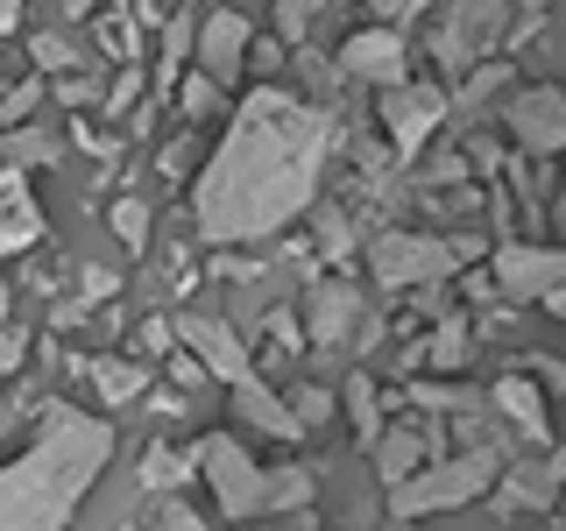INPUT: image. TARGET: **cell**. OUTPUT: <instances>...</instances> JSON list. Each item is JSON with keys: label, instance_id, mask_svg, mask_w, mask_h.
I'll use <instances>...</instances> for the list:
<instances>
[{"label": "cell", "instance_id": "cell-8", "mask_svg": "<svg viewBox=\"0 0 566 531\" xmlns=\"http://www.w3.org/2000/svg\"><path fill=\"white\" fill-rule=\"evenodd\" d=\"M495 283L510 298H553L566 283V248H531V241L495 248Z\"/></svg>", "mask_w": 566, "mask_h": 531}, {"label": "cell", "instance_id": "cell-12", "mask_svg": "<svg viewBox=\"0 0 566 531\" xmlns=\"http://www.w3.org/2000/svg\"><path fill=\"white\" fill-rule=\"evenodd\" d=\"M241 58H248V22H241L234 8H212L206 29H199V64L227 85V79L241 71Z\"/></svg>", "mask_w": 566, "mask_h": 531}, {"label": "cell", "instance_id": "cell-31", "mask_svg": "<svg viewBox=\"0 0 566 531\" xmlns=\"http://www.w3.org/2000/svg\"><path fill=\"white\" fill-rule=\"evenodd\" d=\"M14 362H22V333H0V376H8Z\"/></svg>", "mask_w": 566, "mask_h": 531}, {"label": "cell", "instance_id": "cell-14", "mask_svg": "<svg viewBox=\"0 0 566 531\" xmlns=\"http://www.w3.org/2000/svg\"><path fill=\"white\" fill-rule=\"evenodd\" d=\"M234 412L255 425V433H270V439H297V425H305V418H297V404L270 397V389H262L255 376H241V383H234Z\"/></svg>", "mask_w": 566, "mask_h": 531}, {"label": "cell", "instance_id": "cell-11", "mask_svg": "<svg viewBox=\"0 0 566 531\" xmlns=\"http://www.w3.org/2000/svg\"><path fill=\"white\" fill-rule=\"evenodd\" d=\"M340 71H354V79H376V85H397V79H403V35H397V29H361V35H347Z\"/></svg>", "mask_w": 566, "mask_h": 531}, {"label": "cell", "instance_id": "cell-4", "mask_svg": "<svg viewBox=\"0 0 566 531\" xmlns=\"http://www.w3.org/2000/svg\"><path fill=\"white\" fill-rule=\"evenodd\" d=\"M510 8H517V0H453L432 29V58L447 71H468L474 58H489L510 35Z\"/></svg>", "mask_w": 566, "mask_h": 531}, {"label": "cell", "instance_id": "cell-28", "mask_svg": "<svg viewBox=\"0 0 566 531\" xmlns=\"http://www.w3.org/2000/svg\"><path fill=\"white\" fill-rule=\"evenodd\" d=\"M35 64H71V43H64L57 29H50V35H35Z\"/></svg>", "mask_w": 566, "mask_h": 531}, {"label": "cell", "instance_id": "cell-2", "mask_svg": "<svg viewBox=\"0 0 566 531\" xmlns=\"http://www.w3.org/2000/svg\"><path fill=\"white\" fill-rule=\"evenodd\" d=\"M114 460V425L71 412H43V439L0 468V524H64L78 518L85 489L99 482V468Z\"/></svg>", "mask_w": 566, "mask_h": 531}, {"label": "cell", "instance_id": "cell-18", "mask_svg": "<svg viewBox=\"0 0 566 531\" xmlns=\"http://www.w3.org/2000/svg\"><path fill=\"white\" fill-rule=\"evenodd\" d=\"M93 389H99L106 404H135L142 389H149V368H142V362H99L93 368Z\"/></svg>", "mask_w": 566, "mask_h": 531}, {"label": "cell", "instance_id": "cell-29", "mask_svg": "<svg viewBox=\"0 0 566 531\" xmlns=\"http://www.w3.org/2000/svg\"><path fill=\"white\" fill-rule=\"evenodd\" d=\"M29 106H35V85H14V93H8V100H0V121H22V114H29Z\"/></svg>", "mask_w": 566, "mask_h": 531}, {"label": "cell", "instance_id": "cell-32", "mask_svg": "<svg viewBox=\"0 0 566 531\" xmlns=\"http://www.w3.org/2000/svg\"><path fill=\"white\" fill-rule=\"evenodd\" d=\"M14 22H22V0H0V35H14Z\"/></svg>", "mask_w": 566, "mask_h": 531}, {"label": "cell", "instance_id": "cell-3", "mask_svg": "<svg viewBox=\"0 0 566 531\" xmlns=\"http://www.w3.org/2000/svg\"><path fill=\"white\" fill-rule=\"evenodd\" d=\"M489 482H495V454L468 447L460 460H447V468H424V475H411V482H397L389 489V510H397V518H432V510L474 503Z\"/></svg>", "mask_w": 566, "mask_h": 531}, {"label": "cell", "instance_id": "cell-26", "mask_svg": "<svg viewBox=\"0 0 566 531\" xmlns=\"http://www.w3.org/2000/svg\"><path fill=\"white\" fill-rule=\"evenodd\" d=\"M503 79H510V64H482V71H474V79H468V85L453 93V106H482V100H489V93H495Z\"/></svg>", "mask_w": 566, "mask_h": 531}, {"label": "cell", "instance_id": "cell-36", "mask_svg": "<svg viewBox=\"0 0 566 531\" xmlns=\"http://www.w3.org/2000/svg\"><path fill=\"white\" fill-rule=\"evenodd\" d=\"M0 319H8V283H0Z\"/></svg>", "mask_w": 566, "mask_h": 531}, {"label": "cell", "instance_id": "cell-35", "mask_svg": "<svg viewBox=\"0 0 566 531\" xmlns=\"http://www.w3.org/2000/svg\"><path fill=\"white\" fill-rule=\"evenodd\" d=\"M368 8H376V14H397V8H403V0H368Z\"/></svg>", "mask_w": 566, "mask_h": 531}, {"label": "cell", "instance_id": "cell-13", "mask_svg": "<svg viewBox=\"0 0 566 531\" xmlns=\"http://www.w3.org/2000/svg\"><path fill=\"white\" fill-rule=\"evenodd\" d=\"M347 333H361V298H354V283H318L312 291V341H347Z\"/></svg>", "mask_w": 566, "mask_h": 531}, {"label": "cell", "instance_id": "cell-7", "mask_svg": "<svg viewBox=\"0 0 566 531\" xmlns=\"http://www.w3.org/2000/svg\"><path fill=\"white\" fill-rule=\"evenodd\" d=\"M510 135H517V149H531V156L566 149V93L559 85H531V93L510 100Z\"/></svg>", "mask_w": 566, "mask_h": 531}, {"label": "cell", "instance_id": "cell-33", "mask_svg": "<svg viewBox=\"0 0 566 531\" xmlns=\"http://www.w3.org/2000/svg\"><path fill=\"white\" fill-rule=\"evenodd\" d=\"M553 227H559V235H566V191H559V199H553Z\"/></svg>", "mask_w": 566, "mask_h": 531}, {"label": "cell", "instance_id": "cell-6", "mask_svg": "<svg viewBox=\"0 0 566 531\" xmlns=\"http://www.w3.org/2000/svg\"><path fill=\"white\" fill-rule=\"evenodd\" d=\"M368 262H376V283H389V291H411V283H432V277L453 270V241H432V235H376Z\"/></svg>", "mask_w": 566, "mask_h": 531}, {"label": "cell", "instance_id": "cell-34", "mask_svg": "<svg viewBox=\"0 0 566 531\" xmlns=\"http://www.w3.org/2000/svg\"><path fill=\"white\" fill-rule=\"evenodd\" d=\"M545 305H553V312L566 319V283H559V291H553V298H545Z\"/></svg>", "mask_w": 566, "mask_h": 531}, {"label": "cell", "instance_id": "cell-30", "mask_svg": "<svg viewBox=\"0 0 566 531\" xmlns=\"http://www.w3.org/2000/svg\"><path fill=\"white\" fill-rule=\"evenodd\" d=\"M212 85H220L212 71H206V79H191V85H185V106H191V114H206V106H212Z\"/></svg>", "mask_w": 566, "mask_h": 531}, {"label": "cell", "instance_id": "cell-22", "mask_svg": "<svg viewBox=\"0 0 566 531\" xmlns=\"http://www.w3.org/2000/svg\"><path fill=\"white\" fill-rule=\"evenodd\" d=\"M326 8V0H276V29H283V43H305V29H312V14Z\"/></svg>", "mask_w": 566, "mask_h": 531}, {"label": "cell", "instance_id": "cell-17", "mask_svg": "<svg viewBox=\"0 0 566 531\" xmlns=\"http://www.w3.org/2000/svg\"><path fill=\"white\" fill-rule=\"evenodd\" d=\"M418 454H424V447H418V433H376V475H382L389 489L418 475Z\"/></svg>", "mask_w": 566, "mask_h": 531}, {"label": "cell", "instance_id": "cell-21", "mask_svg": "<svg viewBox=\"0 0 566 531\" xmlns=\"http://www.w3.org/2000/svg\"><path fill=\"white\" fill-rule=\"evenodd\" d=\"M57 156V142L43 135H0V164H50Z\"/></svg>", "mask_w": 566, "mask_h": 531}, {"label": "cell", "instance_id": "cell-38", "mask_svg": "<svg viewBox=\"0 0 566 531\" xmlns=\"http://www.w3.org/2000/svg\"><path fill=\"white\" fill-rule=\"evenodd\" d=\"M517 8H538V0H517Z\"/></svg>", "mask_w": 566, "mask_h": 531}, {"label": "cell", "instance_id": "cell-25", "mask_svg": "<svg viewBox=\"0 0 566 531\" xmlns=\"http://www.w3.org/2000/svg\"><path fill=\"white\" fill-rule=\"evenodd\" d=\"M460 354H468V326H460V319H447V326L432 333V347H424V362L447 368V362H460Z\"/></svg>", "mask_w": 566, "mask_h": 531}, {"label": "cell", "instance_id": "cell-5", "mask_svg": "<svg viewBox=\"0 0 566 531\" xmlns=\"http://www.w3.org/2000/svg\"><path fill=\"white\" fill-rule=\"evenodd\" d=\"M199 468L212 482V503L227 510V518H255V510H270V475L248 460L234 439H206L199 447Z\"/></svg>", "mask_w": 566, "mask_h": 531}, {"label": "cell", "instance_id": "cell-37", "mask_svg": "<svg viewBox=\"0 0 566 531\" xmlns=\"http://www.w3.org/2000/svg\"><path fill=\"white\" fill-rule=\"evenodd\" d=\"M403 8H432V0H403Z\"/></svg>", "mask_w": 566, "mask_h": 531}, {"label": "cell", "instance_id": "cell-16", "mask_svg": "<svg viewBox=\"0 0 566 531\" xmlns=\"http://www.w3.org/2000/svg\"><path fill=\"white\" fill-rule=\"evenodd\" d=\"M35 235H43V220H35V206H29L22 177L0 164V256H8V248H29Z\"/></svg>", "mask_w": 566, "mask_h": 531}, {"label": "cell", "instance_id": "cell-23", "mask_svg": "<svg viewBox=\"0 0 566 531\" xmlns=\"http://www.w3.org/2000/svg\"><path fill=\"white\" fill-rule=\"evenodd\" d=\"M312 496V475L305 468H283V475H270V510H297Z\"/></svg>", "mask_w": 566, "mask_h": 531}, {"label": "cell", "instance_id": "cell-24", "mask_svg": "<svg viewBox=\"0 0 566 531\" xmlns=\"http://www.w3.org/2000/svg\"><path fill=\"white\" fill-rule=\"evenodd\" d=\"M114 235L128 248H142V241H149V206H142V199H114Z\"/></svg>", "mask_w": 566, "mask_h": 531}, {"label": "cell", "instance_id": "cell-10", "mask_svg": "<svg viewBox=\"0 0 566 531\" xmlns=\"http://www.w3.org/2000/svg\"><path fill=\"white\" fill-rule=\"evenodd\" d=\"M177 333L191 341V354H199L212 376H227V383L255 376V368H248V347H241V333H234V326H220V319H206V312H185V319H177Z\"/></svg>", "mask_w": 566, "mask_h": 531}, {"label": "cell", "instance_id": "cell-27", "mask_svg": "<svg viewBox=\"0 0 566 531\" xmlns=\"http://www.w3.org/2000/svg\"><path fill=\"white\" fill-rule=\"evenodd\" d=\"M326 412H333L326 389H297V418H305V425H326Z\"/></svg>", "mask_w": 566, "mask_h": 531}, {"label": "cell", "instance_id": "cell-9", "mask_svg": "<svg viewBox=\"0 0 566 531\" xmlns=\"http://www.w3.org/2000/svg\"><path fill=\"white\" fill-rule=\"evenodd\" d=\"M447 93H432V85H389L382 93V121H389V135H397V156H418L424 149V135L447 121Z\"/></svg>", "mask_w": 566, "mask_h": 531}, {"label": "cell", "instance_id": "cell-19", "mask_svg": "<svg viewBox=\"0 0 566 531\" xmlns=\"http://www.w3.org/2000/svg\"><path fill=\"white\" fill-rule=\"evenodd\" d=\"M185 482H191V460L170 454V447H149V460H142V489L170 496V489H185Z\"/></svg>", "mask_w": 566, "mask_h": 531}, {"label": "cell", "instance_id": "cell-20", "mask_svg": "<svg viewBox=\"0 0 566 531\" xmlns=\"http://www.w3.org/2000/svg\"><path fill=\"white\" fill-rule=\"evenodd\" d=\"M347 412H354V425H361L368 439L382 433V404H376V383L368 376H347Z\"/></svg>", "mask_w": 566, "mask_h": 531}, {"label": "cell", "instance_id": "cell-1", "mask_svg": "<svg viewBox=\"0 0 566 531\" xmlns=\"http://www.w3.org/2000/svg\"><path fill=\"white\" fill-rule=\"evenodd\" d=\"M326 164V114L297 106L283 85L241 100L220 156L199 177V235L206 241H262L312 206Z\"/></svg>", "mask_w": 566, "mask_h": 531}, {"label": "cell", "instance_id": "cell-15", "mask_svg": "<svg viewBox=\"0 0 566 531\" xmlns=\"http://www.w3.org/2000/svg\"><path fill=\"white\" fill-rule=\"evenodd\" d=\"M495 412H503L510 425H517V439H531V447H545V397H538V383H524V376H503L495 383Z\"/></svg>", "mask_w": 566, "mask_h": 531}]
</instances>
